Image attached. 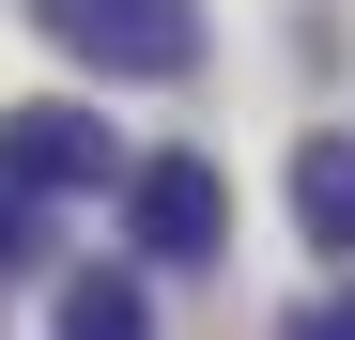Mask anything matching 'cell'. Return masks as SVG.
Listing matches in <instances>:
<instances>
[{
  "label": "cell",
  "instance_id": "cell-1",
  "mask_svg": "<svg viewBox=\"0 0 355 340\" xmlns=\"http://www.w3.org/2000/svg\"><path fill=\"white\" fill-rule=\"evenodd\" d=\"M31 31L62 46V62L124 78V93H155V78H201V0H31Z\"/></svg>",
  "mask_w": 355,
  "mask_h": 340
},
{
  "label": "cell",
  "instance_id": "cell-2",
  "mask_svg": "<svg viewBox=\"0 0 355 340\" xmlns=\"http://www.w3.org/2000/svg\"><path fill=\"white\" fill-rule=\"evenodd\" d=\"M124 232H139V263H216L232 248V186L201 155H155V170H124Z\"/></svg>",
  "mask_w": 355,
  "mask_h": 340
},
{
  "label": "cell",
  "instance_id": "cell-3",
  "mask_svg": "<svg viewBox=\"0 0 355 340\" xmlns=\"http://www.w3.org/2000/svg\"><path fill=\"white\" fill-rule=\"evenodd\" d=\"M0 186H31V201H78V186H108V124H93L78 93L0 108Z\"/></svg>",
  "mask_w": 355,
  "mask_h": 340
},
{
  "label": "cell",
  "instance_id": "cell-4",
  "mask_svg": "<svg viewBox=\"0 0 355 340\" xmlns=\"http://www.w3.org/2000/svg\"><path fill=\"white\" fill-rule=\"evenodd\" d=\"M293 216H309V248L355 263V139H309V155H293Z\"/></svg>",
  "mask_w": 355,
  "mask_h": 340
},
{
  "label": "cell",
  "instance_id": "cell-5",
  "mask_svg": "<svg viewBox=\"0 0 355 340\" xmlns=\"http://www.w3.org/2000/svg\"><path fill=\"white\" fill-rule=\"evenodd\" d=\"M62 340H155V294L108 278V263H78V278H62Z\"/></svg>",
  "mask_w": 355,
  "mask_h": 340
},
{
  "label": "cell",
  "instance_id": "cell-6",
  "mask_svg": "<svg viewBox=\"0 0 355 340\" xmlns=\"http://www.w3.org/2000/svg\"><path fill=\"white\" fill-rule=\"evenodd\" d=\"M46 263V216H31V186H0V278H31Z\"/></svg>",
  "mask_w": 355,
  "mask_h": 340
},
{
  "label": "cell",
  "instance_id": "cell-7",
  "mask_svg": "<svg viewBox=\"0 0 355 340\" xmlns=\"http://www.w3.org/2000/svg\"><path fill=\"white\" fill-rule=\"evenodd\" d=\"M293 340H355V294H309V309H293Z\"/></svg>",
  "mask_w": 355,
  "mask_h": 340
}]
</instances>
